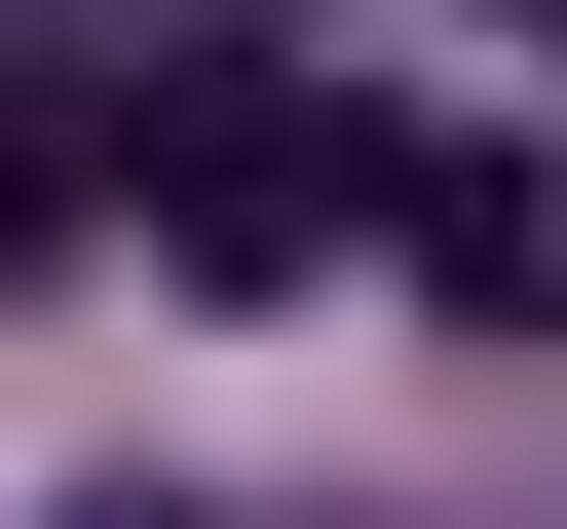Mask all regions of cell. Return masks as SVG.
Returning a JSON list of instances; mask_svg holds the SVG:
<instances>
[{
	"instance_id": "cell-1",
	"label": "cell",
	"mask_w": 567,
	"mask_h": 529,
	"mask_svg": "<svg viewBox=\"0 0 567 529\" xmlns=\"http://www.w3.org/2000/svg\"><path fill=\"white\" fill-rule=\"evenodd\" d=\"M379 189H416V152H341V76H265V39L152 76V227H189V264H303V227H379Z\"/></svg>"
},
{
	"instance_id": "cell-2",
	"label": "cell",
	"mask_w": 567,
	"mask_h": 529,
	"mask_svg": "<svg viewBox=\"0 0 567 529\" xmlns=\"http://www.w3.org/2000/svg\"><path fill=\"white\" fill-rule=\"evenodd\" d=\"M379 264H416L454 341H567V152H416V189H379Z\"/></svg>"
},
{
	"instance_id": "cell-3",
	"label": "cell",
	"mask_w": 567,
	"mask_h": 529,
	"mask_svg": "<svg viewBox=\"0 0 567 529\" xmlns=\"http://www.w3.org/2000/svg\"><path fill=\"white\" fill-rule=\"evenodd\" d=\"M76 189H152V76H76V39H0V264H39Z\"/></svg>"
},
{
	"instance_id": "cell-4",
	"label": "cell",
	"mask_w": 567,
	"mask_h": 529,
	"mask_svg": "<svg viewBox=\"0 0 567 529\" xmlns=\"http://www.w3.org/2000/svg\"><path fill=\"white\" fill-rule=\"evenodd\" d=\"M114 529H152V491H114Z\"/></svg>"
}]
</instances>
